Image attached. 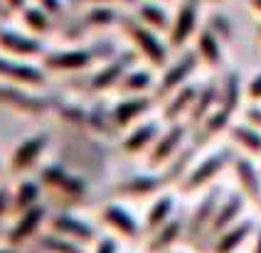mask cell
<instances>
[{"label": "cell", "instance_id": "1", "mask_svg": "<svg viewBox=\"0 0 261 253\" xmlns=\"http://www.w3.org/2000/svg\"><path fill=\"white\" fill-rule=\"evenodd\" d=\"M42 184L44 204L52 211H76L89 197V179L64 163H44L35 175Z\"/></svg>", "mask_w": 261, "mask_h": 253}, {"label": "cell", "instance_id": "2", "mask_svg": "<svg viewBox=\"0 0 261 253\" xmlns=\"http://www.w3.org/2000/svg\"><path fill=\"white\" fill-rule=\"evenodd\" d=\"M49 148H52L49 131H35V133L20 138L5 157V177L20 179L37 175L40 167L44 165V155L49 152Z\"/></svg>", "mask_w": 261, "mask_h": 253}, {"label": "cell", "instance_id": "3", "mask_svg": "<svg viewBox=\"0 0 261 253\" xmlns=\"http://www.w3.org/2000/svg\"><path fill=\"white\" fill-rule=\"evenodd\" d=\"M192 140V128L188 123H175V125H165L160 131L158 140L153 143V148L148 150V155L143 157V170L148 172H163L168 170V165L190 145Z\"/></svg>", "mask_w": 261, "mask_h": 253}, {"label": "cell", "instance_id": "4", "mask_svg": "<svg viewBox=\"0 0 261 253\" xmlns=\"http://www.w3.org/2000/svg\"><path fill=\"white\" fill-rule=\"evenodd\" d=\"M99 229H101L106 236H114L118 243L130 241V243H143V224L141 219L130 211L128 204L123 202H106L99 209Z\"/></svg>", "mask_w": 261, "mask_h": 253}, {"label": "cell", "instance_id": "5", "mask_svg": "<svg viewBox=\"0 0 261 253\" xmlns=\"http://www.w3.org/2000/svg\"><path fill=\"white\" fill-rule=\"evenodd\" d=\"M232 160H234L232 148H219L215 152H210V155H204L202 160L192 163L185 179L177 184L180 194H195V192H202V189L215 187V179L227 167H232Z\"/></svg>", "mask_w": 261, "mask_h": 253}, {"label": "cell", "instance_id": "6", "mask_svg": "<svg viewBox=\"0 0 261 253\" xmlns=\"http://www.w3.org/2000/svg\"><path fill=\"white\" fill-rule=\"evenodd\" d=\"M222 187H210L204 197L197 202V207L185 216V243H190L195 251L204 253L207 251V236H210V224L215 219V211H217L219 202H222Z\"/></svg>", "mask_w": 261, "mask_h": 253}, {"label": "cell", "instance_id": "7", "mask_svg": "<svg viewBox=\"0 0 261 253\" xmlns=\"http://www.w3.org/2000/svg\"><path fill=\"white\" fill-rule=\"evenodd\" d=\"M49 211L52 209L47 204H40V207L30 209L25 214H17L10 222L5 224V234H3V241L13 248H20L25 253L47 231V222H49Z\"/></svg>", "mask_w": 261, "mask_h": 253}, {"label": "cell", "instance_id": "8", "mask_svg": "<svg viewBox=\"0 0 261 253\" xmlns=\"http://www.w3.org/2000/svg\"><path fill=\"white\" fill-rule=\"evenodd\" d=\"M0 108L10 111L22 118H47L57 111V104L52 99L37 96L22 86H3L0 84Z\"/></svg>", "mask_w": 261, "mask_h": 253}, {"label": "cell", "instance_id": "9", "mask_svg": "<svg viewBox=\"0 0 261 253\" xmlns=\"http://www.w3.org/2000/svg\"><path fill=\"white\" fill-rule=\"evenodd\" d=\"M155 99L153 96H118V101L109 104V123L111 131L123 135L128 128L143 123L150 118V111L155 108Z\"/></svg>", "mask_w": 261, "mask_h": 253}, {"label": "cell", "instance_id": "10", "mask_svg": "<svg viewBox=\"0 0 261 253\" xmlns=\"http://www.w3.org/2000/svg\"><path fill=\"white\" fill-rule=\"evenodd\" d=\"M165 187L168 184H165V179L160 177L158 172L141 170L136 175L118 179L114 184V189H111V194H114L116 202H123V204H128V202H150L160 192H165Z\"/></svg>", "mask_w": 261, "mask_h": 253}, {"label": "cell", "instance_id": "11", "mask_svg": "<svg viewBox=\"0 0 261 253\" xmlns=\"http://www.w3.org/2000/svg\"><path fill=\"white\" fill-rule=\"evenodd\" d=\"M47 231L67 238V241H74L84 248H91V243L99 238V229L91 222L82 219L76 211H49Z\"/></svg>", "mask_w": 261, "mask_h": 253}, {"label": "cell", "instance_id": "12", "mask_svg": "<svg viewBox=\"0 0 261 253\" xmlns=\"http://www.w3.org/2000/svg\"><path fill=\"white\" fill-rule=\"evenodd\" d=\"M0 84L3 86H22V89H42L47 86V72L28 61H15L0 57Z\"/></svg>", "mask_w": 261, "mask_h": 253}, {"label": "cell", "instance_id": "13", "mask_svg": "<svg viewBox=\"0 0 261 253\" xmlns=\"http://www.w3.org/2000/svg\"><path fill=\"white\" fill-rule=\"evenodd\" d=\"M163 128H165V123L160 118L143 120V123L133 125V128H128L126 133L121 135L118 148H121L123 155H128V157H145L148 150L153 148V143L158 140V135Z\"/></svg>", "mask_w": 261, "mask_h": 253}, {"label": "cell", "instance_id": "14", "mask_svg": "<svg viewBox=\"0 0 261 253\" xmlns=\"http://www.w3.org/2000/svg\"><path fill=\"white\" fill-rule=\"evenodd\" d=\"M126 61L128 59L106 61L99 72H94V74L87 76V81L79 86V91H82L84 96H103V93H109V91H116L118 84H121V79L128 72Z\"/></svg>", "mask_w": 261, "mask_h": 253}, {"label": "cell", "instance_id": "15", "mask_svg": "<svg viewBox=\"0 0 261 253\" xmlns=\"http://www.w3.org/2000/svg\"><path fill=\"white\" fill-rule=\"evenodd\" d=\"M192 72H195V57H192V54H185L180 61L170 64V67L160 74L158 81H155V93H153L155 104L160 106L165 99H170L175 91L188 86V79Z\"/></svg>", "mask_w": 261, "mask_h": 253}, {"label": "cell", "instance_id": "16", "mask_svg": "<svg viewBox=\"0 0 261 253\" xmlns=\"http://www.w3.org/2000/svg\"><path fill=\"white\" fill-rule=\"evenodd\" d=\"M244 209H247V197H244V194L232 192V194H224V197H222L217 211H215V219H212V224H210L207 248H210V243H212V238L215 236H219L222 231H227L229 226H234V224H239L242 219H244Z\"/></svg>", "mask_w": 261, "mask_h": 253}, {"label": "cell", "instance_id": "17", "mask_svg": "<svg viewBox=\"0 0 261 253\" xmlns=\"http://www.w3.org/2000/svg\"><path fill=\"white\" fill-rule=\"evenodd\" d=\"M185 241V216H175L158 231L143 238V253H173Z\"/></svg>", "mask_w": 261, "mask_h": 253}, {"label": "cell", "instance_id": "18", "mask_svg": "<svg viewBox=\"0 0 261 253\" xmlns=\"http://www.w3.org/2000/svg\"><path fill=\"white\" fill-rule=\"evenodd\" d=\"M197 91L200 86H182L180 91H175L170 99H165L160 104V120L165 125H175V123H190V113H192V106L197 99Z\"/></svg>", "mask_w": 261, "mask_h": 253}, {"label": "cell", "instance_id": "19", "mask_svg": "<svg viewBox=\"0 0 261 253\" xmlns=\"http://www.w3.org/2000/svg\"><path fill=\"white\" fill-rule=\"evenodd\" d=\"M175 216H177V199H175L173 192L165 189L155 199H150L148 207H145L143 219H141V224H143V238L150 236L153 231H158L160 226H165Z\"/></svg>", "mask_w": 261, "mask_h": 253}, {"label": "cell", "instance_id": "20", "mask_svg": "<svg viewBox=\"0 0 261 253\" xmlns=\"http://www.w3.org/2000/svg\"><path fill=\"white\" fill-rule=\"evenodd\" d=\"M234 179L239 184V194H244L249 202H261V170L254 165L251 157L247 155H234L232 160Z\"/></svg>", "mask_w": 261, "mask_h": 253}, {"label": "cell", "instance_id": "21", "mask_svg": "<svg viewBox=\"0 0 261 253\" xmlns=\"http://www.w3.org/2000/svg\"><path fill=\"white\" fill-rule=\"evenodd\" d=\"M94 61V54L87 49H74V52H55L44 57V72L47 74H82L87 72Z\"/></svg>", "mask_w": 261, "mask_h": 253}, {"label": "cell", "instance_id": "22", "mask_svg": "<svg viewBox=\"0 0 261 253\" xmlns=\"http://www.w3.org/2000/svg\"><path fill=\"white\" fill-rule=\"evenodd\" d=\"M254 234H256L254 222H251V219H242L239 224H234V226H229L227 231H222L219 236L212 238L207 253H239L242 246H244Z\"/></svg>", "mask_w": 261, "mask_h": 253}, {"label": "cell", "instance_id": "23", "mask_svg": "<svg viewBox=\"0 0 261 253\" xmlns=\"http://www.w3.org/2000/svg\"><path fill=\"white\" fill-rule=\"evenodd\" d=\"M44 204V192L40 179L35 177H20L13 179V216L25 214L30 209Z\"/></svg>", "mask_w": 261, "mask_h": 253}, {"label": "cell", "instance_id": "24", "mask_svg": "<svg viewBox=\"0 0 261 253\" xmlns=\"http://www.w3.org/2000/svg\"><path fill=\"white\" fill-rule=\"evenodd\" d=\"M0 52L15 61H25L32 57L42 54V47L37 40H30L22 35H13V32H0Z\"/></svg>", "mask_w": 261, "mask_h": 253}, {"label": "cell", "instance_id": "25", "mask_svg": "<svg viewBox=\"0 0 261 253\" xmlns=\"http://www.w3.org/2000/svg\"><path fill=\"white\" fill-rule=\"evenodd\" d=\"M229 140L242 155L247 157H261V128L251 123H232L229 128Z\"/></svg>", "mask_w": 261, "mask_h": 253}, {"label": "cell", "instance_id": "26", "mask_svg": "<svg viewBox=\"0 0 261 253\" xmlns=\"http://www.w3.org/2000/svg\"><path fill=\"white\" fill-rule=\"evenodd\" d=\"M118 96H153L155 93V81L153 76L143 72V69H136V72H126V76L121 79L116 89Z\"/></svg>", "mask_w": 261, "mask_h": 253}, {"label": "cell", "instance_id": "27", "mask_svg": "<svg viewBox=\"0 0 261 253\" xmlns=\"http://www.w3.org/2000/svg\"><path fill=\"white\" fill-rule=\"evenodd\" d=\"M25 253H89V248L74 243V241H67L52 231H44Z\"/></svg>", "mask_w": 261, "mask_h": 253}, {"label": "cell", "instance_id": "28", "mask_svg": "<svg viewBox=\"0 0 261 253\" xmlns=\"http://www.w3.org/2000/svg\"><path fill=\"white\" fill-rule=\"evenodd\" d=\"M130 37H133V42L138 45L141 54L148 59L150 67H163V64H165V47L160 45L158 40H155L148 30L133 27V30H130Z\"/></svg>", "mask_w": 261, "mask_h": 253}, {"label": "cell", "instance_id": "29", "mask_svg": "<svg viewBox=\"0 0 261 253\" xmlns=\"http://www.w3.org/2000/svg\"><path fill=\"white\" fill-rule=\"evenodd\" d=\"M239 99H242L239 81H237V76H229V79L222 84V89H219V108H224V111L234 113L237 106H239Z\"/></svg>", "mask_w": 261, "mask_h": 253}, {"label": "cell", "instance_id": "30", "mask_svg": "<svg viewBox=\"0 0 261 253\" xmlns=\"http://www.w3.org/2000/svg\"><path fill=\"white\" fill-rule=\"evenodd\" d=\"M13 219V179H0V226Z\"/></svg>", "mask_w": 261, "mask_h": 253}, {"label": "cell", "instance_id": "31", "mask_svg": "<svg viewBox=\"0 0 261 253\" xmlns=\"http://www.w3.org/2000/svg\"><path fill=\"white\" fill-rule=\"evenodd\" d=\"M89 253H121V243H118L114 236H106V234H99V238L91 243Z\"/></svg>", "mask_w": 261, "mask_h": 253}, {"label": "cell", "instance_id": "32", "mask_svg": "<svg viewBox=\"0 0 261 253\" xmlns=\"http://www.w3.org/2000/svg\"><path fill=\"white\" fill-rule=\"evenodd\" d=\"M143 17H145V22H148L150 27H155V30H160V27L165 25V15L160 13V8L155 5V3L145 5V8H143Z\"/></svg>", "mask_w": 261, "mask_h": 253}, {"label": "cell", "instance_id": "33", "mask_svg": "<svg viewBox=\"0 0 261 253\" xmlns=\"http://www.w3.org/2000/svg\"><path fill=\"white\" fill-rule=\"evenodd\" d=\"M247 93H249V99L254 101V106H259V101H261V74L251 79V84H249Z\"/></svg>", "mask_w": 261, "mask_h": 253}, {"label": "cell", "instance_id": "34", "mask_svg": "<svg viewBox=\"0 0 261 253\" xmlns=\"http://www.w3.org/2000/svg\"><path fill=\"white\" fill-rule=\"evenodd\" d=\"M40 5H42L44 10H52V13H57V0H40Z\"/></svg>", "mask_w": 261, "mask_h": 253}, {"label": "cell", "instance_id": "35", "mask_svg": "<svg viewBox=\"0 0 261 253\" xmlns=\"http://www.w3.org/2000/svg\"><path fill=\"white\" fill-rule=\"evenodd\" d=\"M251 253H261V229L254 234V246H251Z\"/></svg>", "mask_w": 261, "mask_h": 253}, {"label": "cell", "instance_id": "36", "mask_svg": "<svg viewBox=\"0 0 261 253\" xmlns=\"http://www.w3.org/2000/svg\"><path fill=\"white\" fill-rule=\"evenodd\" d=\"M0 253H22V251H20V248H13V246H8V243L3 241V243H0Z\"/></svg>", "mask_w": 261, "mask_h": 253}, {"label": "cell", "instance_id": "37", "mask_svg": "<svg viewBox=\"0 0 261 253\" xmlns=\"http://www.w3.org/2000/svg\"><path fill=\"white\" fill-rule=\"evenodd\" d=\"M0 179H5V160H0Z\"/></svg>", "mask_w": 261, "mask_h": 253}, {"label": "cell", "instance_id": "38", "mask_svg": "<svg viewBox=\"0 0 261 253\" xmlns=\"http://www.w3.org/2000/svg\"><path fill=\"white\" fill-rule=\"evenodd\" d=\"M3 234H5V226H0V243H3Z\"/></svg>", "mask_w": 261, "mask_h": 253}, {"label": "cell", "instance_id": "39", "mask_svg": "<svg viewBox=\"0 0 261 253\" xmlns=\"http://www.w3.org/2000/svg\"><path fill=\"white\" fill-rule=\"evenodd\" d=\"M173 253H185V251H173Z\"/></svg>", "mask_w": 261, "mask_h": 253}]
</instances>
